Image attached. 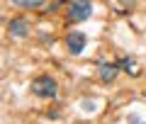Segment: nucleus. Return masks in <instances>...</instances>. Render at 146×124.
<instances>
[{"label":"nucleus","mask_w":146,"mask_h":124,"mask_svg":"<svg viewBox=\"0 0 146 124\" xmlns=\"http://www.w3.org/2000/svg\"><path fill=\"white\" fill-rule=\"evenodd\" d=\"M32 93L36 97H56L58 85H56V80L51 76H39V78L32 80Z\"/></svg>","instance_id":"obj_1"},{"label":"nucleus","mask_w":146,"mask_h":124,"mask_svg":"<svg viewBox=\"0 0 146 124\" xmlns=\"http://www.w3.org/2000/svg\"><path fill=\"white\" fill-rule=\"evenodd\" d=\"M90 15H93L90 0H71L68 3V22H85Z\"/></svg>","instance_id":"obj_2"},{"label":"nucleus","mask_w":146,"mask_h":124,"mask_svg":"<svg viewBox=\"0 0 146 124\" xmlns=\"http://www.w3.org/2000/svg\"><path fill=\"white\" fill-rule=\"evenodd\" d=\"M66 46H68V51H71L73 56L83 54V49H85V34H83V32H68V34H66Z\"/></svg>","instance_id":"obj_3"},{"label":"nucleus","mask_w":146,"mask_h":124,"mask_svg":"<svg viewBox=\"0 0 146 124\" xmlns=\"http://www.w3.org/2000/svg\"><path fill=\"white\" fill-rule=\"evenodd\" d=\"M117 71H119V63H110V61H100L98 66V76L102 83H112L117 78Z\"/></svg>","instance_id":"obj_4"},{"label":"nucleus","mask_w":146,"mask_h":124,"mask_svg":"<svg viewBox=\"0 0 146 124\" xmlns=\"http://www.w3.org/2000/svg\"><path fill=\"white\" fill-rule=\"evenodd\" d=\"M7 32H10L12 36H27L29 34V22L25 20V17H12L10 20V25H7Z\"/></svg>","instance_id":"obj_5"},{"label":"nucleus","mask_w":146,"mask_h":124,"mask_svg":"<svg viewBox=\"0 0 146 124\" xmlns=\"http://www.w3.org/2000/svg\"><path fill=\"white\" fill-rule=\"evenodd\" d=\"M12 5L22 7V10H39L46 5V0H12Z\"/></svg>","instance_id":"obj_6"},{"label":"nucleus","mask_w":146,"mask_h":124,"mask_svg":"<svg viewBox=\"0 0 146 124\" xmlns=\"http://www.w3.org/2000/svg\"><path fill=\"white\" fill-rule=\"evenodd\" d=\"M119 68H124V71H127V73H131V76H136V73H139V66H136V61H134V58H129V56L119 58Z\"/></svg>","instance_id":"obj_7"},{"label":"nucleus","mask_w":146,"mask_h":124,"mask_svg":"<svg viewBox=\"0 0 146 124\" xmlns=\"http://www.w3.org/2000/svg\"><path fill=\"white\" fill-rule=\"evenodd\" d=\"M122 5H131V3H134V0H119Z\"/></svg>","instance_id":"obj_8"}]
</instances>
